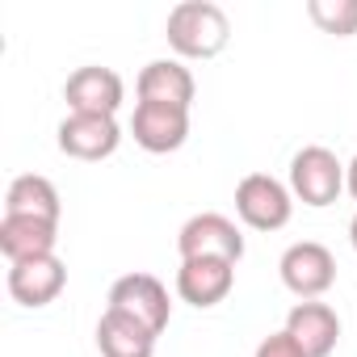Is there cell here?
<instances>
[{"mask_svg":"<svg viewBox=\"0 0 357 357\" xmlns=\"http://www.w3.org/2000/svg\"><path fill=\"white\" fill-rule=\"evenodd\" d=\"M109 311L143 324L147 332H164L168 328V315H172V303H168V290L160 278L151 273H126L109 286Z\"/></svg>","mask_w":357,"mask_h":357,"instance_id":"cell-4","label":"cell"},{"mask_svg":"<svg viewBox=\"0 0 357 357\" xmlns=\"http://www.w3.org/2000/svg\"><path fill=\"white\" fill-rule=\"evenodd\" d=\"M176 248H181V261H194V257H215V261H240L244 257V236L240 227L219 215V211H202L194 215L181 231H176Z\"/></svg>","mask_w":357,"mask_h":357,"instance_id":"cell-6","label":"cell"},{"mask_svg":"<svg viewBox=\"0 0 357 357\" xmlns=\"http://www.w3.org/2000/svg\"><path fill=\"white\" fill-rule=\"evenodd\" d=\"M59 190L38 172H22L13 176V185L5 194V215L17 219H43V223H59Z\"/></svg>","mask_w":357,"mask_h":357,"instance_id":"cell-15","label":"cell"},{"mask_svg":"<svg viewBox=\"0 0 357 357\" xmlns=\"http://www.w3.org/2000/svg\"><path fill=\"white\" fill-rule=\"evenodd\" d=\"M122 143V130L114 118H97V114H68L59 122V151L72 160H105L114 155Z\"/></svg>","mask_w":357,"mask_h":357,"instance_id":"cell-10","label":"cell"},{"mask_svg":"<svg viewBox=\"0 0 357 357\" xmlns=\"http://www.w3.org/2000/svg\"><path fill=\"white\" fill-rule=\"evenodd\" d=\"M97 349H101V357H151L155 332H147L143 324L105 307V315L97 319Z\"/></svg>","mask_w":357,"mask_h":357,"instance_id":"cell-16","label":"cell"},{"mask_svg":"<svg viewBox=\"0 0 357 357\" xmlns=\"http://www.w3.org/2000/svg\"><path fill=\"white\" fill-rule=\"evenodd\" d=\"M63 101L72 114H97V118H114L126 101V84L114 68H101V63H89V68H76L63 84Z\"/></svg>","mask_w":357,"mask_h":357,"instance_id":"cell-7","label":"cell"},{"mask_svg":"<svg viewBox=\"0 0 357 357\" xmlns=\"http://www.w3.org/2000/svg\"><path fill=\"white\" fill-rule=\"evenodd\" d=\"M278 269H282L286 290L298 294L303 303H307V298H319V294H328V290L336 286V257H332L319 240H298V244H290V248L282 252Z\"/></svg>","mask_w":357,"mask_h":357,"instance_id":"cell-5","label":"cell"},{"mask_svg":"<svg viewBox=\"0 0 357 357\" xmlns=\"http://www.w3.org/2000/svg\"><path fill=\"white\" fill-rule=\"evenodd\" d=\"M349 240H353V248H357V215H353V223H349Z\"/></svg>","mask_w":357,"mask_h":357,"instance_id":"cell-20","label":"cell"},{"mask_svg":"<svg viewBox=\"0 0 357 357\" xmlns=\"http://www.w3.org/2000/svg\"><path fill=\"white\" fill-rule=\"evenodd\" d=\"M135 93H139V101L190 109V105H194V93H198V80H194V72H190L181 59H151V63L139 72Z\"/></svg>","mask_w":357,"mask_h":357,"instance_id":"cell-13","label":"cell"},{"mask_svg":"<svg viewBox=\"0 0 357 357\" xmlns=\"http://www.w3.org/2000/svg\"><path fill=\"white\" fill-rule=\"evenodd\" d=\"M236 215L252 231H282L294 215V194L269 172H248L236 185Z\"/></svg>","mask_w":357,"mask_h":357,"instance_id":"cell-3","label":"cell"},{"mask_svg":"<svg viewBox=\"0 0 357 357\" xmlns=\"http://www.w3.org/2000/svg\"><path fill=\"white\" fill-rule=\"evenodd\" d=\"M164 34H168V47L181 59H215L231 38V22L211 0H181L168 13Z\"/></svg>","mask_w":357,"mask_h":357,"instance_id":"cell-1","label":"cell"},{"mask_svg":"<svg viewBox=\"0 0 357 357\" xmlns=\"http://www.w3.org/2000/svg\"><path fill=\"white\" fill-rule=\"evenodd\" d=\"M307 17L336 38H353L357 34V0H311Z\"/></svg>","mask_w":357,"mask_h":357,"instance_id":"cell-17","label":"cell"},{"mask_svg":"<svg viewBox=\"0 0 357 357\" xmlns=\"http://www.w3.org/2000/svg\"><path fill=\"white\" fill-rule=\"evenodd\" d=\"M63 286H68V265L55 252L9 265V294L22 307H47V303H55L63 294Z\"/></svg>","mask_w":357,"mask_h":357,"instance_id":"cell-11","label":"cell"},{"mask_svg":"<svg viewBox=\"0 0 357 357\" xmlns=\"http://www.w3.org/2000/svg\"><path fill=\"white\" fill-rule=\"evenodd\" d=\"M231 286H236V265L231 261L194 257V261H181V269H176V294L198 311L219 307L231 294Z\"/></svg>","mask_w":357,"mask_h":357,"instance_id":"cell-9","label":"cell"},{"mask_svg":"<svg viewBox=\"0 0 357 357\" xmlns=\"http://www.w3.org/2000/svg\"><path fill=\"white\" fill-rule=\"evenodd\" d=\"M130 135L143 151L151 155H168L190 139V109L176 105H155V101H139L135 118H130Z\"/></svg>","mask_w":357,"mask_h":357,"instance_id":"cell-8","label":"cell"},{"mask_svg":"<svg viewBox=\"0 0 357 357\" xmlns=\"http://www.w3.org/2000/svg\"><path fill=\"white\" fill-rule=\"evenodd\" d=\"M344 190H349V194L357 198V155H353V164L344 168Z\"/></svg>","mask_w":357,"mask_h":357,"instance_id":"cell-19","label":"cell"},{"mask_svg":"<svg viewBox=\"0 0 357 357\" xmlns=\"http://www.w3.org/2000/svg\"><path fill=\"white\" fill-rule=\"evenodd\" d=\"M59 240V223H43V219H17L5 215L0 219V252L9 257V265L34 261V257H51Z\"/></svg>","mask_w":357,"mask_h":357,"instance_id":"cell-14","label":"cell"},{"mask_svg":"<svg viewBox=\"0 0 357 357\" xmlns=\"http://www.w3.org/2000/svg\"><path fill=\"white\" fill-rule=\"evenodd\" d=\"M257 357H307V353H303L298 340L282 328V332H269V336L257 344Z\"/></svg>","mask_w":357,"mask_h":357,"instance_id":"cell-18","label":"cell"},{"mask_svg":"<svg viewBox=\"0 0 357 357\" xmlns=\"http://www.w3.org/2000/svg\"><path fill=\"white\" fill-rule=\"evenodd\" d=\"M344 190V164L336 160V151L311 143L303 151H294L290 160V194L303 206H332Z\"/></svg>","mask_w":357,"mask_h":357,"instance_id":"cell-2","label":"cell"},{"mask_svg":"<svg viewBox=\"0 0 357 357\" xmlns=\"http://www.w3.org/2000/svg\"><path fill=\"white\" fill-rule=\"evenodd\" d=\"M286 332L298 340V349L307 357H332L336 340H340V315L319 303V298H307V303H294L290 315H286Z\"/></svg>","mask_w":357,"mask_h":357,"instance_id":"cell-12","label":"cell"}]
</instances>
